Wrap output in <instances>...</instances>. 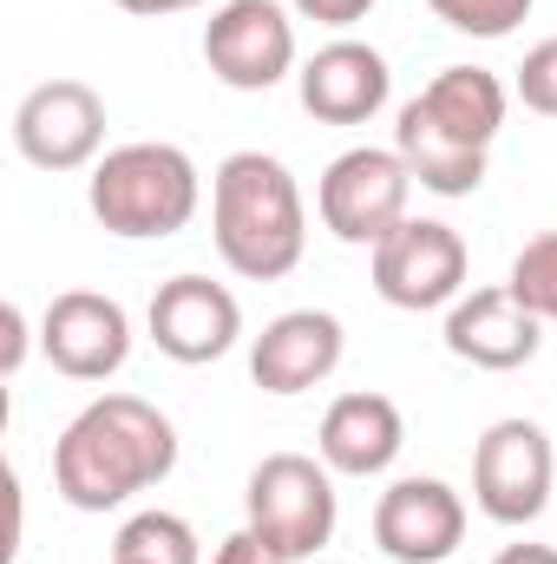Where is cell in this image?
<instances>
[{"instance_id":"obj_1","label":"cell","mask_w":557,"mask_h":564,"mask_svg":"<svg viewBox=\"0 0 557 564\" xmlns=\"http://www.w3.org/2000/svg\"><path fill=\"white\" fill-rule=\"evenodd\" d=\"M177 473V426L139 394L86 401L53 440V492L73 512H119Z\"/></svg>"},{"instance_id":"obj_2","label":"cell","mask_w":557,"mask_h":564,"mask_svg":"<svg viewBox=\"0 0 557 564\" xmlns=\"http://www.w3.org/2000/svg\"><path fill=\"white\" fill-rule=\"evenodd\" d=\"M210 243L243 282H282L308 250V204L270 151H230L210 171Z\"/></svg>"},{"instance_id":"obj_3","label":"cell","mask_w":557,"mask_h":564,"mask_svg":"<svg viewBox=\"0 0 557 564\" xmlns=\"http://www.w3.org/2000/svg\"><path fill=\"white\" fill-rule=\"evenodd\" d=\"M86 204H92V217H99L106 237L164 243V237L190 230V217L204 204V171L190 164L184 144H164V139L119 144V151H106L92 164Z\"/></svg>"},{"instance_id":"obj_4","label":"cell","mask_w":557,"mask_h":564,"mask_svg":"<svg viewBox=\"0 0 557 564\" xmlns=\"http://www.w3.org/2000/svg\"><path fill=\"white\" fill-rule=\"evenodd\" d=\"M243 525L276 545L288 564L315 558L335 525H341V492H335V473L308 453H270L256 459L250 486H243Z\"/></svg>"},{"instance_id":"obj_5","label":"cell","mask_w":557,"mask_h":564,"mask_svg":"<svg viewBox=\"0 0 557 564\" xmlns=\"http://www.w3.org/2000/svg\"><path fill=\"white\" fill-rule=\"evenodd\" d=\"M407 197H414V171H407V158L394 144H354L315 184L321 230L335 243H348V250H374L387 230H401Z\"/></svg>"},{"instance_id":"obj_6","label":"cell","mask_w":557,"mask_h":564,"mask_svg":"<svg viewBox=\"0 0 557 564\" xmlns=\"http://www.w3.org/2000/svg\"><path fill=\"white\" fill-rule=\"evenodd\" d=\"M557 486V453L551 433L525 414L512 421H492L472 446V506L492 519V525H538L545 506H551Z\"/></svg>"},{"instance_id":"obj_7","label":"cell","mask_w":557,"mask_h":564,"mask_svg":"<svg viewBox=\"0 0 557 564\" xmlns=\"http://www.w3.org/2000/svg\"><path fill=\"white\" fill-rule=\"evenodd\" d=\"M204 66L230 93H270L295 66V7L288 0H223L204 20Z\"/></svg>"},{"instance_id":"obj_8","label":"cell","mask_w":557,"mask_h":564,"mask_svg":"<svg viewBox=\"0 0 557 564\" xmlns=\"http://www.w3.org/2000/svg\"><path fill=\"white\" fill-rule=\"evenodd\" d=\"M374 295L387 308H407V315H426V308H452L466 295V237L439 217H407L401 230H387L374 250Z\"/></svg>"},{"instance_id":"obj_9","label":"cell","mask_w":557,"mask_h":564,"mask_svg":"<svg viewBox=\"0 0 557 564\" xmlns=\"http://www.w3.org/2000/svg\"><path fill=\"white\" fill-rule=\"evenodd\" d=\"M13 151L33 171H92L106 151V99L86 79H40L13 106Z\"/></svg>"},{"instance_id":"obj_10","label":"cell","mask_w":557,"mask_h":564,"mask_svg":"<svg viewBox=\"0 0 557 564\" xmlns=\"http://www.w3.org/2000/svg\"><path fill=\"white\" fill-rule=\"evenodd\" d=\"M40 355L66 381H112L132 361V315L119 295L99 289H66L40 315Z\"/></svg>"},{"instance_id":"obj_11","label":"cell","mask_w":557,"mask_h":564,"mask_svg":"<svg viewBox=\"0 0 557 564\" xmlns=\"http://www.w3.org/2000/svg\"><path fill=\"white\" fill-rule=\"evenodd\" d=\"M144 328H151L164 361L210 368V361H223L243 341V302L210 276H171L157 282V295L144 308Z\"/></svg>"},{"instance_id":"obj_12","label":"cell","mask_w":557,"mask_h":564,"mask_svg":"<svg viewBox=\"0 0 557 564\" xmlns=\"http://www.w3.org/2000/svg\"><path fill=\"white\" fill-rule=\"evenodd\" d=\"M295 99H302V112L321 119V126H368V119H381L387 99H394V66H387V53L368 46V40H328V46H315V53L302 59Z\"/></svg>"},{"instance_id":"obj_13","label":"cell","mask_w":557,"mask_h":564,"mask_svg":"<svg viewBox=\"0 0 557 564\" xmlns=\"http://www.w3.org/2000/svg\"><path fill=\"white\" fill-rule=\"evenodd\" d=\"M439 341H446V355L466 361V368L512 375V368L538 361V348H545V322H538L505 282H485V289H466V295L446 308Z\"/></svg>"},{"instance_id":"obj_14","label":"cell","mask_w":557,"mask_h":564,"mask_svg":"<svg viewBox=\"0 0 557 564\" xmlns=\"http://www.w3.org/2000/svg\"><path fill=\"white\" fill-rule=\"evenodd\" d=\"M459 539H466V499L433 473H407L374 499V545L394 564H446Z\"/></svg>"},{"instance_id":"obj_15","label":"cell","mask_w":557,"mask_h":564,"mask_svg":"<svg viewBox=\"0 0 557 564\" xmlns=\"http://www.w3.org/2000/svg\"><path fill=\"white\" fill-rule=\"evenodd\" d=\"M341 355H348L341 315H328V308H282L276 322H263V335L250 341V381L263 394L288 401V394L321 388L341 368Z\"/></svg>"},{"instance_id":"obj_16","label":"cell","mask_w":557,"mask_h":564,"mask_svg":"<svg viewBox=\"0 0 557 564\" xmlns=\"http://www.w3.org/2000/svg\"><path fill=\"white\" fill-rule=\"evenodd\" d=\"M407 446V421L387 394L361 388V394H341L328 401V414L315 426V459L335 473V479H381Z\"/></svg>"},{"instance_id":"obj_17","label":"cell","mask_w":557,"mask_h":564,"mask_svg":"<svg viewBox=\"0 0 557 564\" xmlns=\"http://www.w3.org/2000/svg\"><path fill=\"white\" fill-rule=\"evenodd\" d=\"M414 106L446 139L472 144V151H492L499 132H505V112H512V86L499 73H485V66H439L414 93Z\"/></svg>"},{"instance_id":"obj_18","label":"cell","mask_w":557,"mask_h":564,"mask_svg":"<svg viewBox=\"0 0 557 564\" xmlns=\"http://www.w3.org/2000/svg\"><path fill=\"white\" fill-rule=\"evenodd\" d=\"M394 151L407 158L414 184L433 191V197H472V191L485 184V164H492V151H472V144L446 139L414 99H407L401 119H394Z\"/></svg>"},{"instance_id":"obj_19","label":"cell","mask_w":557,"mask_h":564,"mask_svg":"<svg viewBox=\"0 0 557 564\" xmlns=\"http://www.w3.org/2000/svg\"><path fill=\"white\" fill-rule=\"evenodd\" d=\"M112 558H132V564H204V545L190 532V519L177 512H132L112 539Z\"/></svg>"},{"instance_id":"obj_20","label":"cell","mask_w":557,"mask_h":564,"mask_svg":"<svg viewBox=\"0 0 557 564\" xmlns=\"http://www.w3.org/2000/svg\"><path fill=\"white\" fill-rule=\"evenodd\" d=\"M505 289L545 322V328H557V230H545V237H532L518 257H512V276H505Z\"/></svg>"},{"instance_id":"obj_21","label":"cell","mask_w":557,"mask_h":564,"mask_svg":"<svg viewBox=\"0 0 557 564\" xmlns=\"http://www.w3.org/2000/svg\"><path fill=\"white\" fill-rule=\"evenodd\" d=\"M433 20H446L452 33H472V40H505L532 20V0H426Z\"/></svg>"},{"instance_id":"obj_22","label":"cell","mask_w":557,"mask_h":564,"mask_svg":"<svg viewBox=\"0 0 557 564\" xmlns=\"http://www.w3.org/2000/svg\"><path fill=\"white\" fill-rule=\"evenodd\" d=\"M512 99L538 119H557V33L538 40L525 59H518V79H512Z\"/></svg>"},{"instance_id":"obj_23","label":"cell","mask_w":557,"mask_h":564,"mask_svg":"<svg viewBox=\"0 0 557 564\" xmlns=\"http://www.w3.org/2000/svg\"><path fill=\"white\" fill-rule=\"evenodd\" d=\"M295 20H315V26H354L374 13V0H288Z\"/></svg>"},{"instance_id":"obj_24","label":"cell","mask_w":557,"mask_h":564,"mask_svg":"<svg viewBox=\"0 0 557 564\" xmlns=\"http://www.w3.org/2000/svg\"><path fill=\"white\" fill-rule=\"evenodd\" d=\"M210 564H288V558H282L276 545H263L250 525H237V532L217 545V558H210Z\"/></svg>"},{"instance_id":"obj_25","label":"cell","mask_w":557,"mask_h":564,"mask_svg":"<svg viewBox=\"0 0 557 564\" xmlns=\"http://www.w3.org/2000/svg\"><path fill=\"white\" fill-rule=\"evenodd\" d=\"M0 328H7V348H0V375L13 381V375H20V361H26V315H20V302H7V308H0Z\"/></svg>"},{"instance_id":"obj_26","label":"cell","mask_w":557,"mask_h":564,"mask_svg":"<svg viewBox=\"0 0 557 564\" xmlns=\"http://www.w3.org/2000/svg\"><path fill=\"white\" fill-rule=\"evenodd\" d=\"M112 7H125L139 20H164V13H190V7H210V0H112Z\"/></svg>"},{"instance_id":"obj_27","label":"cell","mask_w":557,"mask_h":564,"mask_svg":"<svg viewBox=\"0 0 557 564\" xmlns=\"http://www.w3.org/2000/svg\"><path fill=\"white\" fill-rule=\"evenodd\" d=\"M492 564H557V545H532L525 539V545H505Z\"/></svg>"},{"instance_id":"obj_28","label":"cell","mask_w":557,"mask_h":564,"mask_svg":"<svg viewBox=\"0 0 557 564\" xmlns=\"http://www.w3.org/2000/svg\"><path fill=\"white\" fill-rule=\"evenodd\" d=\"M112 564H132V558H112Z\"/></svg>"}]
</instances>
